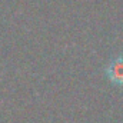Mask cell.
Returning a JSON list of instances; mask_svg holds the SVG:
<instances>
[{
    "label": "cell",
    "instance_id": "cell-1",
    "mask_svg": "<svg viewBox=\"0 0 123 123\" xmlns=\"http://www.w3.org/2000/svg\"><path fill=\"white\" fill-rule=\"evenodd\" d=\"M106 74L112 83L123 86V57H117L110 62L106 69Z\"/></svg>",
    "mask_w": 123,
    "mask_h": 123
}]
</instances>
